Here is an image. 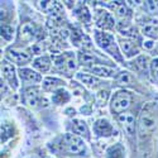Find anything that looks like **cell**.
Returning a JSON list of instances; mask_svg holds the SVG:
<instances>
[{
  "mask_svg": "<svg viewBox=\"0 0 158 158\" xmlns=\"http://www.w3.org/2000/svg\"><path fill=\"white\" fill-rule=\"evenodd\" d=\"M55 151L66 154H81L86 151V146L84 139L75 134H64L60 138L58 143L56 144Z\"/></svg>",
  "mask_w": 158,
  "mask_h": 158,
  "instance_id": "cell-1",
  "label": "cell"
},
{
  "mask_svg": "<svg viewBox=\"0 0 158 158\" xmlns=\"http://www.w3.org/2000/svg\"><path fill=\"white\" fill-rule=\"evenodd\" d=\"M157 110H156V105L149 104L146 108L142 110V114L139 116V122H138V130H139V135H147L151 134L154 130L157 125Z\"/></svg>",
  "mask_w": 158,
  "mask_h": 158,
  "instance_id": "cell-2",
  "label": "cell"
},
{
  "mask_svg": "<svg viewBox=\"0 0 158 158\" xmlns=\"http://www.w3.org/2000/svg\"><path fill=\"white\" fill-rule=\"evenodd\" d=\"M95 39L98 44L110 53L111 56H114L116 60H122V56L119 53V48L116 47L115 44V41H114V37L109 33H104V32H95Z\"/></svg>",
  "mask_w": 158,
  "mask_h": 158,
  "instance_id": "cell-3",
  "label": "cell"
},
{
  "mask_svg": "<svg viewBox=\"0 0 158 158\" xmlns=\"http://www.w3.org/2000/svg\"><path fill=\"white\" fill-rule=\"evenodd\" d=\"M131 96L129 93L124 90H119L113 95L111 101H110V109L115 114H123L130 105Z\"/></svg>",
  "mask_w": 158,
  "mask_h": 158,
  "instance_id": "cell-4",
  "label": "cell"
},
{
  "mask_svg": "<svg viewBox=\"0 0 158 158\" xmlns=\"http://www.w3.org/2000/svg\"><path fill=\"white\" fill-rule=\"evenodd\" d=\"M55 64L57 67L66 73H70L72 71L76 70V61H75V55L71 53V52H66V53L61 55V56H56L55 57Z\"/></svg>",
  "mask_w": 158,
  "mask_h": 158,
  "instance_id": "cell-5",
  "label": "cell"
},
{
  "mask_svg": "<svg viewBox=\"0 0 158 158\" xmlns=\"http://www.w3.org/2000/svg\"><path fill=\"white\" fill-rule=\"evenodd\" d=\"M119 123L122 124L127 135H133L135 131V116L131 113H124L119 115Z\"/></svg>",
  "mask_w": 158,
  "mask_h": 158,
  "instance_id": "cell-6",
  "label": "cell"
},
{
  "mask_svg": "<svg viewBox=\"0 0 158 158\" xmlns=\"http://www.w3.org/2000/svg\"><path fill=\"white\" fill-rule=\"evenodd\" d=\"M94 130H95V133L98 135H102V137H109V135H113L115 133L114 127L106 119H99V120H96V123L94 125Z\"/></svg>",
  "mask_w": 158,
  "mask_h": 158,
  "instance_id": "cell-7",
  "label": "cell"
},
{
  "mask_svg": "<svg viewBox=\"0 0 158 158\" xmlns=\"http://www.w3.org/2000/svg\"><path fill=\"white\" fill-rule=\"evenodd\" d=\"M19 77L25 85H34V84H38L42 81L41 75L33 70H29V69H20Z\"/></svg>",
  "mask_w": 158,
  "mask_h": 158,
  "instance_id": "cell-8",
  "label": "cell"
},
{
  "mask_svg": "<svg viewBox=\"0 0 158 158\" xmlns=\"http://www.w3.org/2000/svg\"><path fill=\"white\" fill-rule=\"evenodd\" d=\"M6 57L17 64H25L31 61V55L23 49H10L8 51Z\"/></svg>",
  "mask_w": 158,
  "mask_h": 158,
  "instance_id": "cell-9",
  "label": "cell"
},
{
  "mask_svg": "<svg viewBox=\"0 0 158 158\" xmlns=\"http://www.w3.org/2000/svg\"><path fill=\"white\" fill-rule=\"evenodd\" d=\"M2 73L3 76L6 78V80L10 82V85L17 89L18 86V81H17V76H15V70H14V66H13L11 63L4 61L2 63Z\"/></svg>",
  "mask_w": 158,
  "mask_h": 158,
  "instance_id": "cell-10",
  "label": "cell"
},
{
  "mask_svg": "<svg viewBox=\"0 0 158 158\" xmlns=\"http://www.w3.org/2000/svg\"><path fill=\"white\" fill-rule=\"evenodd\" d=\"M96 24L98 27L102 29H111L114 27V19L108 11L100 10L98 11V15H96Z\"/></svg>",
  "mask_w": 158,
  "mask_h": 158,
  "instance_id": "cell-11",
  "label": "cell"
},
{
  "mask_svg": "<svg viewBox=\"0 0 158 158\" xmlns=\"http://www.w3.org/2000/svg\"><path fill=\"white\" fill-rule=\"evenodd\" d=\"M120 47L125 57H133L139 53V48L137 47V44L128 39H120Z\"/></svg>",
  "mask_w": 158,
  "mask_h": 158,
  "instance_id": "cell-12",
  "label": "cell"
},
{
  "mask_svg": "<svg viewBox=\"0 0 158 158\" xmlns=\"http://www.w3.org/2000/svg\"><path fill=\"white\" fill-rule=\"evenodd\" d=\"M39 101H41V95H39L38 89L31 87L25 91V102H27V105H29L32 108H35L39 104Z\"/></svg>",
  "mask_w": 158,
  "mask_h": 158,
  "instance_id": "cell-13",
  "label": "cell"
},
{
  "mask_svg": "<svg viewBox=\"0 0 158 158\" xmlns=\"http://www.w3.org/2000/svg\"><path fill=\"white\" fill-rule=\"evenodd\" d=\"M90 71L93 72L94 75L101 76V77H114L115 76V72H116L115 69L108 67V66H100V64L90 67Z\"/></svg>",
  "mask_w": 158,
  "mask_h": 158,
  "instance_id": "cell-14",
  "label": "cell"
},
{
  "mask_svg": "<svg viewBox=\"0 0 158 158\" xmlns=\"http://www.w3.org/2000/svg\"><path fill=\"white\" fill-rule=\"evenodd\" d=\"M20 32H22V37L23 38H25V39H31V41H33V39H37L38 38V29H37V27L34 24H32V23H25L23 27H22V29H20Z\"/></svg>",
  "mask_w": 158,
  "mask_h": 158,
  "instance_id": "cell-15",
  "label": "cell"
},
{
  "mask_svg": "<svg viewBox=\"0 0 158 158\" xmlns=\"http://www.w3.org/2000/svg\"><path fill=\"white\" fill-rule=\"evenodd\" d=\"M71 129L73 131V134H76V135H84V137L89 138V128H87L85 122H82L80 119H75L72 122Z\"/></svg>",
  "mask_w": 158,
  "mask_h": 158,
  "instance_id": "cell-16",
  "label": "cell"
},
{
  "mask_svg": "<svg viewBox=\"0 0 158 158\" xmlns=\"http://www.w3.org/2000/svg\"><path fill=\"white\" fill-rule=\"evenodd\" d=\"M33 67L37 69L38 71H42V72H47L51 67V60L48 56H42V57H38L37 60H34L33 62Z\"/></svg>",
  "mask_w": 158,
  "mask_h": 158,
  "instance_id": "cell-17",
  "label": "cell"
},
{
  "mask_svg": "<svg viewBox=\"0 0 158 158\" xmlns=\"http://www.w3.org/2000/svg\"><path fill=\"white\" fill-rule=\"evenodd\" d=\"M64 82L62 80H58V78H52V77H47L43 81V90L44 91H57L58 87L63 86Z\"/></svg>",
  "mask_w": 158,
  "mask_h": 158,
  "instance_id": "cell-18",
  "label": "cell"
},
{
  "mask_svg": "<svg viewBox=\"0 0 158 158\" xmlns=\"http://www.w3.org/2000/svg\"><path fill=\"white\" fill-rule=\"evenodd\" d=\"M78 62H80V64H82V66H90V64L98 63L99 58L93 53L81 52V53H78Z\"/></svg>",
  "mask_w": 158,
  "mask_h": 158,
  "instance_id": "cell-19",
  "label": "cell"
},
{
  "mask_svg": "<svg viewBox=\"0 0 158 158\" xmlns=\"http://www.w3.org/2000/svg\"><path fill=\"white\" fill-rule=\"evenodd\" d=\"M76 77H77L82 84H85V85H87V86H96L98 84H100L98 78H96L95 76H93V75H87V73H77Z\"/></svg>",
  "mask_w": 158,
  "mask_h": 158,
  "instance_id": "cell-20",
  "label": "cell"
},
{
  "mask_svg": "<svg viewBox=\"0 0 158 158\" xmlns=\"http://www.w3.org/2000/svg\"><path fill=\"white\" fill-rule=\"evenodd\" d=\"M52 100H53V102H56L58 105L64 104V102H67L70 100V94L67 93V91H63L62 89H60V90H57L56 93L53 94Z\"/></svg>",
  "mask_w": 158,
  "mask_h": 158,
  "instance_id": "cell-21",
  "label": "cell"
},
{
  "mask_svg": "<svg viewBox=\"0 0 158 158\" xmlns=\"http://www.w3.org/2000/svg\"><path fill=\"white\" fill-rule=\"evenodd\" d=\"M124 148L122 144H115V146L110 147L108 151V158H124Z\"/></svg>",
  "mask_w": 158,
  "mask_h": 158,
  "instance_id": "cell-22",
  "label": "cell"
},
{
  "mask_svg": "<svg viewBox=\"0 0 158 158\" xmlns=\"http://www.w3.org/2000/svg\"><path fill=\"white\" fill-rule=\"evenodd\" d=\"M142 33L149 38H157L158 37V25L154 23H148L142 28Z\"/></svg>",
  "mask_w": 158,
  "mask_h": 158,
  "instance_id": "cell-23",
  "label": "cell"
},
{
  "mask_svg": "<svg viewBox=\"0 0 158 158\" xmlns=\"http://www.w3.org/2000/svg\"><path fill=\"white\" fill-rule=\"evenodd\" d=\"M38 6L46 13H53L58 4L56 2H38Z\"/></svg>",
  "mask_w": 158,
  "mask_h": 158,
  "instance_id": "cell-24",
  "label": "cell"
},
{
  "mask_svg": "<svg viewBox=\"0 0 158 158\" xmlns=\"http://www.w3.org/2000/svg\"><path fill=\"white\" fill-rule=\"evenodd\" d=\"M116 80L119 84L122 85H130L131 82H133V77H131V75L129 72H120L119 75L116 76Z\"/></svg>",
  "mask_w": 158,
  "mask_h": 158,
  "instance_id": "cell-25",
  "label": "cell"
},
{
  "mask_svg": "<svg viewBox=\"0 0 158 158\" xmlns=\"http://www.w3.org/2000/svg\"><path fill=\"white\" fill-rule=\"evenodd\" d=\"M13 35H14V28L10 27V25H2V37L5 38L6 41H10V39L13 38Z\"/></svg>",
  "mask_w": 158,
  "mask_h": 158,
  "instance_id": "cell-26",
  "label": "cell"
},
{
  "mask_svg": "<svg viewBox=\"0 0 158 158\" xmlns=\"http://www.w3.org/2000/svg\"><path fill=\"white\" fill-rule=\"evenodd\" d=\"M44 49H46V47H44V43H42V42L35 43V44L32 47V52H33L34 55H41V53H43Z\"/></svg>",
  "mask_w": 158,
  "mask_h": 158,
  "instance_id": "cell-27",
  "label": "cell"
},
{
  "mask_svg": "<svg viewBox=\"0 0 158 158\" xmlns=\"http://www.w3.org/2000/svg\"><path fill=\"white\" fill-rule=\"evenodd\" d=\"M146 5L151 13H157L158 11V2H146Z\"/></svg>",
  "mask_w": 158,
  "mask_h": 158,
  "instance_id": "cell-28",
  "label": "cell"
},
{
  "mask_svg": "<svg viewBox=\"0 0 158 158\" xmlns=\"http://www.w3.org/2000/svg\"><path fill=\"white\" fill-rule=\"evenodd\" d=\"M156 46H157V44L154 43V41H146V42H143V47L146 48V49H148V51L154 49Z\"/></svg>",
  "mask_w": 158,
  "mask_h": 158,
  "instance_id": "cell-29",
  "label": "cell"
},
{
  "mask_svg": "<svg viewBox=\"0 0 158 158\" xmlns=\"http://www.w3.org/2000/svg\"><path fill=\"white\" fill-rule=\"evenodd\" d=\"M151 70H152L153 75H156V73L158 72V58H156V60L152 61V63H151Z\"/></svg>",
  "mask_w": 158,
  "mask_h": 158,
  "instance_id": "cell-30",
  "label": "cell"
},
{
  "mask_svg": "<svg viewBox=\"0 0 158 158\" xmlns=\"http://www.w3.org/2000/svg\"><path fill=\"white\" fill-rule=\"evenodd\" d=\"M25 158H41L38 154H31V156H28V157H25Z\"/></svg>",
  "mask_w": 158,
  "mask_h": 158,
  "instance_id": "cell-31",
  "label": "cell"
},
{
  "mask_svg": "<svg viewBox=\"0 0 158 158\" xmlns=\"http://www.w3.org/2000/svg\"><path fill=\"white\" fill-rule=\"evenodd\" d=\"M156 76H157V77H158V72H157V73H156Z\"/></svg>",
  "mask_w": 158,
  "mask_h": 158,
  "instance_id": "cell-32",
  "label": "cell"
}]
</instances>
